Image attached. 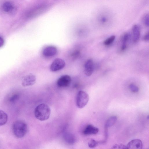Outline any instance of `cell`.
I'll list each match as a JSON object with an SVG mask.
<instances>
[{
	"label": "cell",
	"mask_w": 149,
	"mask_h": 149,
	"mask_svg": "<svg viewBox=\"0 0 149 149\" xmlns=\"http://www.w3.org/2000/svg\"><path fill=\"white\" fill-rule=\"evenodd\" d=\"M143 144L142 141L138 139H133L130 141L126 146L127 149H141Z\"/></svg>",
	"instance_id": "obj_7"
},
{
	"label": "cell",
	"mask_w": 149,
	"mask_h": 149,
	"mask_svg": "<svg viewBox=\"0 0 149 149\" xmlns=\"http://www.w3.org/2000/svg\"><path fill=\"white\" fill-rule=\"evenodd\" d=\"M71 81L70 77L68 75L61 76L57 80L58 86L61 87H66L69 86Z\"/></svg>",
	"instance_id": "obj_5"
},
{
	"label": "cell",
	"mask_w": 149,
	"mask_h": 149,
	"mask_svg": "<svg viewBox=\"0 0 149 149\" xmlns=\"http://www.w3.org/2000/svg\"><path fill=\"white\" fill-rule=\"evenodd\" d=\"M129 37V34L127 33H126L124 35L123 39V42L121 47L122 50H124L127 47V43Z\"/></svg>",
	"instance_id": "obj_15"
},
{
	"label": "cell",
	"mask_w": 149,
	"mask_h": 149,
	"mask_svg": "<svg viewBox=\"0 0 149 149\" xmlns=\"http://www.w3.org/2000/svg\"><path fill=\"white\" fill-rule=\"evenodd\" d=\"M56 48L53 46H49L46 47L43 50V54L47 57L52 56L55 55L57 53Z\"/></svg>",
	"instance_id": "obj_10"
},
{
	"label": "cell",
	"mask_w": 149,
	"mask_h": 149,
	"mask_svg": "<svg viewBox=\"0 0 149 149\" xmlns=\"http://www.w3.org/2000/svg\"><path fill=\"white\" fill-rule=\"evenodd\" d=\"M99 130L98 128L91 125H87L83 131V133L85 135H95L97 134Z\"/></svg>",
	"instance_id": "obj_9"
},
{
	"label": "cell",
	"mask_w": 149,
	"mask_h": 149,
	"mask_svg": "<svg viewBox=\"0 0 149 149\" xmlns=\"http://www.w3.org/2000/svg\"><path fill=\"white\" fill-rule=\"evenodd\" d=\"M89 100V96L85 91H79L77 95L76 105L80 109L84 107L88 103Z\"/></svg>",
	"instance_id": "obj_3"
},
{
	"label": "cell",
	"mask_w": 149,
	"mask_h": 149,
	"mask_svg": "<svg viewBox=\"0 0 149 149\" xmlns=\"http://www.w3.org/2000/svg\"><path fill=\"white\" fill-rule=\"evenodd\" d=\"M149 33L148 32L146 33L144 36L143 38L144 40L146 41H148L149 40Z\"/></svg>",
	"instance_id": "obj_25"
},
{
	"label": "cell",
	"mask_w": 149,
	"mask_h": 149,
	"mask_svg": "<svg viewBox=\"0 0 149 149\" xmlns=\"http://www.w3.org/2000/svg\"><path fill=\"white\" fill-rule=\"evenodd\" d=\"M80 52L79 51L76 50L74 51L72 54V56L74 58H77L80 55Z\"/></svg>",
	"instance_id": "obj_23"
},
{
	"label": "cell",
	"mask_w": 149,
	"mask_h": 149,
	"mask_svg": "<svg viewBox=\"0 0 149 149\" xmlns=\"http://www.w3.org/2000/svg\"><path fill=\"white\" fill-rule=\"evenodd\" d=\"M34 113L37 119L43 121L49 118L50 115L51 110L48 105L42 103L36 107L34 110Z\"/></svg>",
	"instance_id": "obj_1"
},
{
	"label": "cell",
	"mask_w": 149,
	"mask_h": 149,
	"mask_svg": "<svg viewBox=\"0 0 149 149\" xmlns=\"http://www.w3.org/2000/svg\"><path fill=\"white\" fill-rule=\"evenodd\" d=\"M115 39V36L113 35L109 37L104 42V44L106 45H108L111 44L114 40Z\"/></svg>",
	"instance_id": "obj_16"
},
{
	"label": "cell",
	"mask_w": 149,
	"mask_h": 149,
	"mask_svg": "<svg viewBox=\"0 0 149 149\" xmlns=\"http://www.w3.org/2000/svg\"><path fill=\"white\" fill-rule=\"evenodd\" d=\"M3 8L6 12H9L13 9V6L12 3L9 2H6L3 4Z\"/></svg>",
	"instance_id": "obj_14"
},
{
	"label": "cell",
	"mask_w": 149,
	"mask_h": 149,
	"mask_svg": "<svg viewBox=\"0 0 149 149\" xmlns=\"http://www.w3.org/2000/svg\"><path fill=\"white\" fill-rule=\"evenodd\" d=\"M65 140L68 143H72L74 142V137L71 134H67L65 135Z\"/></svg>",
	"instance_id": "obj_18"
},
{
	"label": "cell",
	"mask_w": 149,
	"mask_h": 149,
	"mask_svg": "<svg viewBox=\"0 0 149 149\" xmlns=\"http://www.w3.org/2000/svg\"><path fill=\"white\" fill-rule=\"evenodd\" d=\"M36 76L33 74L30 73L23 78L22 85L24 87H26L32 86L36 83Z\"/></svg>",
	"instance_id": "obj_6"
},
{
	"label": "cell",
	"mask_w": 149,
	"mask_h": 149,
	"mask_svg": "<svg viewBox=\"0 0 149 149\" xmlns=\"http://www.w3.org/2000/svg\"><path fill=\"white\" fill-rule=\"evenodd\" d=\"M117 117L116 116H112L109 117L107 120L105 126L109 127L112 126L115 123L117 120Z\"/></svg>",
	"instance_id": "obj_13"
},
{
	"label": "cell",
	"mask_w": 149,
	"mask_h": 149,
	"mask_svg": "<svg viewBox=\"0 0 149 149\" xmlns=\"http://www.w3.org/2000/svg\"><path fill=\"white\" fill-rule=\"evenodd\" d=\"M12 128L14 134L18 138L24 137L26 134L28 129L26 123L22 121L15 122L13 124Z\"/></svg>",
	"instance_id": "obj_2"
},
{
	"label": "cell",
	"mask_w": 149,
	"mask_h": 149,
	"mask_svg": "<svg viewBox=\"0 0 149 149\" xmlns=\"http://www.w3.org/2000/svg\"><path fill=\"white\" fill-rule=\"evenodd\" d=\"M4 40L3 39L0 37V47H2L4 44Z\"/></svg>",
	"instance_id": "obj_26"
},
{
	"label": "cell",
	"mask_w": 149,
	"mask_h": 149,
	"mask_svg": "<svg viewBox=\"0 0 149 149\" xmlns=\"http://www.w3.org/2000/svg\"><path fill=\"white\" fill-rule=\"evenodd\" d=\"M129 88L131 91L134 93L137 92L139 91V88L133 84H130Z\"/></svg>",
	"instance_id": "obj_19"
},
{
	"label": "cell",
	"mask_w": 149,
	"mask_h": 149,
	"mask_svg": "<svg viewBox=\"0 0 149 149\" xmlns=\"http://www.w3.org/2000/svg\"><path fill=\"white\" fill-rule=\"evenodd\" d=\"M100 21L102 23H105L107 22L108 19L106 16H102L100 17L99 19Z\"/></svg>",
	"instance_id": "obj_24"
},
{
	"label": "cell",
	"mask_w": 149,
	"mask_h": 149,
	"mask_svg": "<svg viewBox=\"0 0 149 149\" xmlns=\"http://www.w3.org/2000/svg\"><path fill=\"white\" fill-rule=\"evenodd\" d=\"M133 39L134 42L137 41L139 39L140 36V29L139 26L137 25L133 26L132 29Z\"/></svg>",
	"instance_id": "obj_11"
},
{
	"label": "cell",
	"mask_w": 149,
	"mask_h": 149,
	"mask_svg": "<svg viewBox=\"0 0 149 149\" xmlns=\"http://www.w3.org/2000/svg\"><path fill=\"white\" fill-rule=\"evenodd\" d=\"M98 144V141L93 139H91L88 143V147L90 148H94Z\"/></svg>",
	"instance_id": "obj_17"
},
{
	"label": "cell",
	"mask_w": 149,
	"mask_h": 149,
	"mask_svg": "<svg viewBox=\"0 0 149 149\" xmlns=\"http://www.w3.org/2000/svg\"><path fill=\"white\" fill-rule=\"evenodd\" d=\"M65 63L63 59L59 58H55L50 66V69L53 72H55L63 69L65 66Z\"/></svg>",
	"instance_id": "obj_4"
},
{
	"label": "cell",
	"mask_w": 149,
	"mask_h": 149,
	"mask_svg": "<svg viewBox=\"0 0 149 149\" xmlns=\"http://www.w3.org/2000/svg\"><path fill=\"white\" fill-rule=\"evenodd\" d=\"M84 66V72L85 74L88 76L91 75L94 69L93 60L91 59L87 60Z\"/></svg>",
	"instance_id": "obj_8"
},
{
	"label": "cell",
	"mask_w": 149,
	"mask_h": 149,
	"mask_svg": "<svg viewBox=\"0 0 149 149\" xmlns=\"http://www.w3.org/2000/svg\"><path fill=\"white\" fill-rule=\"evenodd\" d=\"M8 116L3 111L0 110V126L4 125L7 122Z\"/></svg>",
	"instance_id": "obj_12"
},
{
	"label": "cell",
	"mask_w": 149,
	"mask_h": 149,
	"mask_svg": "<svg viewBox=\"0 0 149 149\" xmlns=\"http://www.w3.org/2000/svg\"><path fill=\"white\" fill-rule=\"evenodd\" d=\"M143 20L145 24L147 26H149V15L148 14L144 15L143 18Z\"/></svg>",
	"instance_id": "obj_22"
},
{
	"label": "cell",
	"mask_w": 149,
	"mask_h": 149,
	"mask_svg": "<svg viewBox=\"0 0 149 149\" xmlns=\"http://www.w3.org/2000/svg\"><path fill=\"white\" fill-rule=\"evenodd\" d=\"M112 149H127L126 146L122 144H116L112 147Z\"/></svg>",
	"instance_id": "obj_21"
},
{
	"label": "cell",
	"mask_w": 149,
	"mask_h": 149,
	"mask_svg": "<svg viewBox=\"0 0 149 149\" xmlns=\"http://www.w3.org/2000/svg\"><path fill=\"white\" fill-rule=\"evenodd\" d=\"M19 98V95L18 94H15L12 95L10 98L9 100L11 102H14L17 100Z\"/></svg>",
	"instance_id": "obj_20"
}]
</instances>
